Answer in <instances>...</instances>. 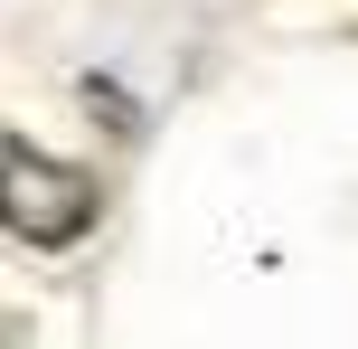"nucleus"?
Instances as JSON below:
<instances>
[{
    "mask_svg": "<svg viewBox=\"0 0 358 349\" xmlns=\"http://www.w3.org/2000/svg\"><path fill=\"white\" fill-rule=\"evenodd\" d=\"M104 218V189H94V170L57 161V151L19 142V132H0V236L19 245H76L85 227Z\"/></svg>",
    "mask_w": 358,
    "mask_h": 349,
    "instance_id": "nucleus-1",
    "label": "nucleus"
}]
</instances>
